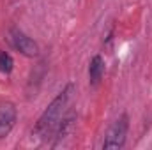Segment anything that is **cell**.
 I'll use <instances>...</instances> for the list:
<instances>
[{"instance_id": "cell-5", "label": "cell", "mask_w": 152, "mask_h": 150, "mask_svg": "<svg viewBox=\"0 0 152 150\" xmlns=\"http://www.w3.org/2000/svg\"><path fill=\"white\" fill-rule=\"evenodd\" d=\"M104 73V62L99 55H96L92 60H90V66H88V78H90V85H97L103 78Z\"/></svg>"}, {"instance_id": "cell-3", "label": "cell", "mask_w": 152, "mask_h": 150, "mask_svg": "<svg viewBox=\"0 0 152 150\" xmlns=\"http://www.w3.org/2000/svg\"><path fill=\"white\" fill-rule=\"evenodd\" d=\"M9 41L11 44L25 57H37L39 55V46L37 42H34L25 32H21L20 28H11L9 30Z\"/></svg>"}, {"instance_id": "cell-4", "label": "cell", "mask_w": 152, "mask_h": 150, "mask_svg": "<svg viewBox=\"0 0 152 150\" xmlns=\"http://www.w3.org/2000/svg\"><path fill=\"white\" fill-rule=\"evenodd\" d=\"M16 115L18 113H16V108L12 103H2L0 104V140L5 138L12 131V127L16 124Z\"/></svg>"}, {"instance_id": "cell-6", "label": "cell", "mask_w": 152, "mask_h": 150, "mask_svg": "<svg viewBox=\"0 0 152 150\" xmlns=\"http://www.w3.org/2000/svg\"><path fill=\"white\" fill-rule=\"evenodd\" d=\"M12 66H14L12 57L9 53H5V51H0V71L5 73V74H9L12 71Z\"/></svg>"}, {"instance_id": "cell-1", "label": "cell", "mask_w": 152, "mask_h": 150, "mask_svg": "<svg viewBox=\"0 0 152 150\" xmlns=\"http://www.w3.org/2000/svg\"><path fill=\"white\" fill-rule=\"evenodd\" d=\"M71 90H73V85H67L50 104L48 108L42 111V115L39 117L37 124L34 127V134L41 136V138H46L48 134H51L55 131V127L58 125L60 118H62V113L66 110V104L69 101V95H71Z\"/></svg>"}, {"instance_id": "cell-2", "label": "cell", "mask_w": 152, "mask_h": 150, "mask_svg": "<svg viewBox=\"0 0 152 150\" xmlns=\"http://www.w3.org/2000/svg\"><path fill=\"white\" fill-rule=\"evenodd\" d=\"M127 129H129V118H127V115H120L110 125V129L104 136V141H103V149L104 150L122 149L124 143H126Z\"/></svg>"}]
</instances>
